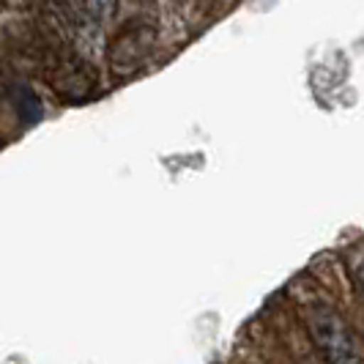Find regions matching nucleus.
I'll return each mask as SVG.
<instances>
[{"mask_svg": "<svg viewBox=\"0 0 364 364\" xmlns=\"http://www.w3.org/2000/svg\"><path fill=\"white\" fill-rule=\"evenodd\" d=\"M304 323L321 356L328 364H364V343L353 326L334 307L310 304L304 310Z\"/></svg>", "mask_w": 364, "mask_h": 364, "instance_id": "1", "label": "nucleus"}, {"mask_svg": "<svg viewBox=\"0 0 364 364\" xmlns=\"http://www.w3.org/2000/svg\"><path fill=\"white\" fill-rule=\"evenodd\" d=\"M151 47H154V28L151 25H134V28L121 31L107 47V60L112 66V72H134L148 58Z\"/></svg>", "mask_w": 364, "mask_h": 364, "instance_id": "2", "label": "nucleus"}, {"mask_svg": "<svg viewBox=\"0 0 364 364\" xmlns=\"http://www.w3.org/2000/svg\"><path fill=\"white\" fill-rule=\"evenodd\" d=\"M50 82L60 96H88L93 91V72L85 66V60H80L77 55H60L50 63Z\"/></svg>", "mask_w": 364, "mask_h": 364, "instance_id": "3", "label": "nucleus"}, {"mask_svg": "<svg viewBox=\"0 0 364 364\" xmlns=\"http://www.w3.org/2000/svg\"><path fill=\"white\" fill-rule=\"evenodd\" d=\"M11 102H14V109H17L19 121L22 124H36L44 115V105L38 99V93L28 85H14L11 88Z\"/></svg>", "mask_w": 364, "mask_h": 364, "instance_id": "4", "label": "nucleus"}, {"mask_svg": "<svg viewBox=\"0 0 364 364\" xmlns=\"http://www.w3.org/2000/svg\"><path fill=\"white\" fill-rule=\"evenodd\" d=\"M80 6H82V14L88 17V22L102 25L105 19H109L115 14L118 0H80Z\"/></svg>", "mask_w": 364, "mask_h": 364, "instance_id": "5", "label": "nucleus"}, {"mask_svg": "<svg viewBox=\"0 0 364 364\" xmlns=\"http://www.w3.org/2000/svg\"><path fill=\"white\" fill-rule=\"evenodd\" d=\"M38 3L41 0H6V6H11V9H33Z\"/></svg>", "mask_w": 364, "mask_h": 364, "instance_id": "6", "label": "nucleus"}, {"mask_svg": "<svg viewBox=\"0 0 364 364\" xmlns=\"http://www.w3.org/2000/svg\"><path fill=\"white\" fill-rule=\"evenodd\" d=\"M353 277H356L359 288L364 291V257H359V260H356V266H353Z\"/></svg>", "mask_w": 364, "mask_h": 364, "instance_id": "7", "label": "nucleus"}]
</instances>
